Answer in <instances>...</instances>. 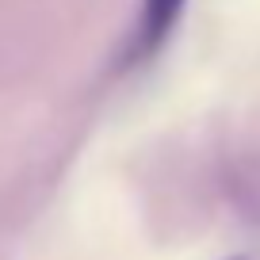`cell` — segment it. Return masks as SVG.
Listing matches in <instances>:
<instances>
[{"label": "cell", "mask_w": 260, "mask_h": 260, "mask_svg": "<svg viewBox=\"0 0 260 260\" xmlns=\"http://www.w3.org/2000/svg\"><path fill=\"white\" fill-rule=\"evenodd\" d=\"M184 4L187 0H142V19H138V50L142 54H153L172 35Z\"/></svg>", "instance_id": "6da1fadb"}, {"label": "cell", "mask_w": 260, "mask_h": 260, "mask_svg": "<svg viewBox=\"0 0 260 260\" xmlns=\"http://www.w3.org/2000/svg\"><path fill=\"white\" fill-rule=\"evenodd\" d=\"M230 260H245V256H230Z\"/></svg>", "instance_id": "7a4b0ae2"}]
</instances>
